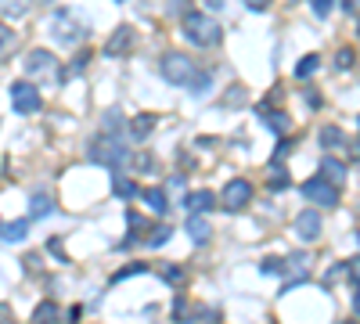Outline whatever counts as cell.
<instances>
[{
	"label": "cell",
	"mask_w": 360,
	"mask_h": 324,
	"mask_svg": "<svg viewBox=\"0 0 360 324\" xmlns=\"http://www.w3.org/2000/svg\"><path fill=\"white\" fill-rule=\"evenodd\" d=\"M184 37L191 40L195 47H216L224 40V29L216 19H209V14L202 11H187L184 14Z\"/></svg>",
	"instance_id": "cell-2"
},
{
	"label": "cell",
	"mask_w": 360,
	"mask_h": 324,
	"mask_svg": "<svg viewBox=\"0 0 360 324\" xmlns=\"http://www.w3.org/2000/svg\"><path fill=\"white\" fill-rule=\"evenodd\" d=\"M29 223H33V220H14V223H4V227H0V241H22L25 234H29Z\"/></svg>",
	"instance_id": "cell-17"
},
{
	"label": "cell",
	"mask_w": 360,
	"mask_h": 324,
	"mask_svg": "<svg viewBox=\"0 0 360 324\" xmlns=\"http://www.w3.org/2000/svg\"><path fill=\"white\" fill-rule=\"evenodd\" d=\"M220 202H224L227 213H242V209L253 202V184L242 181V176H238V181H231V184L224 188V199H220Z\"/></svg>",
	"instance_id": "cell-8"
},
{
	"label": "cell",
	"mask_w": 360,
	"mask_h": 324,
	"mask_svg": "<svg viewBox=\"0 0 360 324\" xmlns=\"http://www.w3.org/2000/svg\"><path fill=\"white\" fill-rule=\"evenodd\" d=\"M127 220H130V234H134V238L140 234V227H148V220L140 216V213H134V209H130V213H127Z\"/></svg>",
	"instance_id": "cell-34"
},
{
	"label": "cell",
	"mask_w": 360,
	"mask_h": 324,
	"mask_svg": "<svg viewBox=\"0 0 360 324\" xmlns=\"http://www.w3.org/2000/svg\"><path fill=\"white\" fill-rule=\"evenodd\" d=\"M134 47H137V32H134V26H119L112 37H108L105 54H108V58H123V54H130Z\"/></svg>",
	"instance_id": "cell-9"
},
{
	"label": "cell",
	"mask_w": 360,
	"mask_h": 324,
	"mask_svg": "<svg viewBox=\"0 0 360 324\" xmlns=\"http://www.w3.org/2000/svg\"><path fill=\"white\" fill-rule=\"evenodd\" d=\"M317 176H324L328 184H335V188H342L346 184V176H350V170H346V162H339V159H321V173Z\"/></svg>",
	"instance_id": "cell-11"
},
{
	"label": "cell",
	"mask_w": 360,
	"mask_h": 324,
	"mask_svg": "<svg viewBox=\"0 0 360 324\" xmlns=\"http://www.w3.org/2000/svg\"><path fill=\"white\" fill-rule=\"evenodd\" d=\"M0 310H4V306H0Z\"/></svg>",
	"instance_id": "cell-48"
},
{
	"label": "cell",
	"mask_w": 360,
	"mask_h": 324,
	"mask_svg": "<svg viewBox=\"0 0 360 324\" xmlns=\"http://www.w3.org/2000/svg\"><path fill=\"white\" fill-rule=\"evenodd\" d=\"M40 4H51V0H40Z\"/></svg>",
	"instance_id": "cell-46"
},
{
	"label": "cell",
	"mask_w": 360,
	"mask_h": 324,
	"mask_svg": "<svg viewBox=\"0 0 360 324\" xmlns=\"http://www.w3.org/2000/svg\"><path fill=\"white\" fill-rule=\"evenodd\" d=\"M335 65H339V69H350V65H353V51H350V47H342V51L335 54Z\"/></svg>",
	"instance_id": "cell-37"
},
{
	"label": "cell",
	"mask_w": 360,
	"mask_h": 324,
	"mask_svg": "<svg viewBox=\"0 0 360 324\" xmlns=\"http://www.w3.org/2000/svg\"><path fill=\"white\" fill-rule=\"evenodd\" d=\"M145 270H148V263H130V267H123V270H116V274H112V285L130 281V278H137V274H145Z\"/></svg>",
	"instance_id": "cell-27"
},
{
	"label": "cell",
	"mask_w": 360,
	"mask_h": 324,
	"mask_svg": "<svg viewBox=\"0 0 360 324\" xmlns=\"http://www.w3.org/2000/svg\"><path fill=\"white\" fill-rule=\"evenodd\" d=\"M288 267H292V274H288L292 281H288L285 288H295V285L306 278V270H310V252H295V256L288 259Z\"/></svg>",
	"instance_id": "cell-14"
},
{
	"label": "cell",
	"mask_w": 360,
	"mask_h": 324,
	"mask_svg": "<svg viewBox=\"0 0 360 324\" xmlns=\"http://www.w3.org/2000/svg\"><path fill=\"white\" fill-rule=\"evenodd\" d=\"M187 87H191V94H198V97H202V94H206V90L213 87V79H209L206 72H198V76H195V79H191V83H187Z\"/></svg>",
	"instance_id": "cell-30"
},
{
	"label": "cell",
	"mask_w": 360,
	"mask_h": 324,
	"mask_svg": "<svg viewBox=\"0 0 360 324\" xmlns=\"http://www.w3.org/2000/svg\"><path fill=\"white\" fill-rule=\"evenodd\" d=\"M0 324H14V321H0Z\"/></svg>",
	"instance_id": "cell-45"
},
{
	"label": "cell",
	"mask_w": 360,
	"mask_h": 324,
	"mask_svg": "<svg viewBox=\"0 0 360 324\" xmlns=\"http://www.w3.org/2000/svg\"><path fill=\"white\" fill-rule=\"evenodd\" d=\"M342 8H350V0H342Z\"/></svg>",
	"instance_id": "cell-44"
},
{
	"label": "cell",
	"mask_w": 360,
	"mask_h": 324,
	"mask_svg": "<svg viewBox=\"0 0 360 324\" xmlns=\"http://www.w3.org/2000/svg\"><path fill=\"white\" fill-rule=\"evenodd\" d=\"M295 234L303 241H317L321 238V213L317 209H303L299 216H295Z\"/></svg>",
	"instance_id": "cell-10"
},
{
	"label": "cell",
	"mask_w": 360,
	"mask_h": 324,
	"mask_svg": "<svg viewBox=\"0 0 360 324\" xmlns=\"http://www.w3.org/2000/svg\"><path fill=\"white\" fill-rule=\"evenodd\" d=\"M155 130V116H134V123H130V134L137 137V141H145L148 134Z\"/></svg>",
	"instance_id": "cell-24"
},
{
	"label": "cell",
	"mask_w": 360,
	"mask_h": 324,
	"mask_svg": "<svg viewBox=\"0 0 360 324\" xmlns=\"http://www.w3.org/2000/svg\"><path fill=\"white\" fill-rule=\"evenodd\" d=\"M51 37H54V43H61V47H76V43L87 37V29L76 22L72 11H58L54 19H51Z\"/></svg>",
	"instance_id": "cell-5"
},
{
	"label": "cell",
	"mask_w": 360,
	"mask_h": 324,
	"mask_svg": "<svg viewBox=\"0 0 360 324\" xmlns=\"http://www.w3.org/2000/svg\"><path fill=\"white\" fill-rule=\"evenodd\" d=\"M11 105L19 116H36V112L43 108V97L36 90V83H29V79H19V83L11 87Z\"/></svg>",
	"instance_id": "cell-6"
},
{
	"label": "cell",
	"mask_w": 360,
	"mask_h": 324,
	"mask_svg": "<svg viewBox=\"0 0 360 324\" xmlns=\"http://www.w3.org/2000/svg\"><path fill=\"white\" fill-rule=\"evenodd\" d=\"M134 170H140V173H155V159L145 152V155H137L134 159Z\"/></svg>",
	"instance_id": "cell-33"
},
{
	"label": "cell",
	"mask_w": 360,
	"mask_h": 324,
	"mask_svg": "<svg viewBox=\"0 0 360 324\" xmlns=\"http://www.w3.org/2000/svg\"><path fill=\"white\" fill-rule=\"evenodd\" d=\"M187 234H191L195 241H209L213 227H209V220H202V216H191V220H187Z\"/></svg>",
	"instance_id": "cell-22"
},
{
	"label": "cell",
	"mask_w": 360,
	"mask_h": 324,
	"mask_svg": "<svg viewBox=\"0 0 360 324\" xmlns=\"http://www.w3.org/2000/svg\"><path fill=\"white\" fill-rule=\"evenodd\" d=\"M213 205H216V194L213 191H191V194H187V209H191V216L209 213Z\"/></svg>",
	"instance_id": "cell-12"
},
{
	"label": "cell",
	"mask_w": 360,
	"mask_h": 324,
	"mask_svg": "<svg viewBox=\"0 0 360 324\" xmlns=\"http://www.w3.org/2000/svg\"><path fill=\"white\" fill-rule=\"evenodd\" d=\"M206 8H209V11H220V8H224V0H206Z\"/></svg>",
	"instance_id": "cell-42"
},
{
	"label": "cell",
	"mask_w": 360,
	"mask_h": 324,
	"mask_svg": "<svg viewBox=\"0 0 360 324\" xmlns=\"http://www.w3.org/2000/svg\"><path fill=\"white\" fill-rule=\"evenodd\" d=\"M87 61H90V51H80V54H76V61L69 65L65 72H69V76H80V72L87 69ZM69 76H65V79H69Z\"/></svg>",
	"instance_id": "cell-31"
},
{
	"label": "cell",
	"mask_w": 360,
	"mask_h": 324,
	"mask_svg": "<svg viewBox=\"0 0 360 324\" xmlns=\"http://www.w3.org/2000/svg\"><path fill=\"white\" fill-rule=\"evenodd\" d=\"M353 314L360 317V285H357V296H353Z\"/></svg>",
	"instance_id": "cell-43"
},
{
	"label": "cell",
	"mask_w": 360,
	"mask_h": 324,
	"mask_svg": "<svg viewBox=\"0 0 360 324\" xmlns=\"http://www.w3.org/2000/svg\"><path fill=\"white\" fill-rule=\"evenodd\" d=\"M346 274H353V281L360 285V259H350V263H346Z\"/></svg>",
	"instance_id": "cell-38"
},
{
	"label": "cell",
	"mask_w": 360,
	"mask_h": 324,
	"mask_svg": "<svg viewBox=\"0 0 360 324\" xmlns=\"http://www.w3.org/2000/svg\"><path fill=\"white\" fill-rule=\"evenodd\" d=\"M317 69H321V54H306V58H299V65H295V79H303V83H306Z\"/></svg>",
	"instance_id": "cell-20"
},
{
	"label": "cell",
	"mask_w": 360,
	"mask_h": 324,
	"mask_svg": "<svg viewBox=\"0 0 360 324\" xmlns=\"http://www.w3.org/2000/svg\"><path fill=\"white\" fill-rule=\"evenodd\" d=\"M58 314H61L58 303H54V299H43V303L36 306V314H33V324H54Z\"/></svg>",
	"instance_id": "cell-19"
},
{
	"label": "cell",
	"mask_w": 360,
	"mask_h": 324,
	"mask_svg": "<svg viewBox=\"0 0 360 324\" xmlns=\"http://www.w3.org/2000/svg\"><path fill=\"white\" fill-rule=\"evenodd\" d=\"M29 0H0V19H25Z\"/></svg>",
	"instance_id": "cell-18"
},
{
	"label": "cell",
	"mask_w": 360,
	"mask_h": 324,
	"mask_svg": "<svg viewBox=\"0 0 360 324\" xmlns=\"http://www.w3.org/2000/svg\"><path fill=\"white\" fill-rule=\"evenodd\" d=\"M260 119L267 123L274 134H288V126H292V119H288V112H267V108H260Z\"/></svg>",
	"instance_id": "cell-15"
},
{
	"label": "cell",
	"mask_w": 360,
	"mask_h": 324,
	"mask_svg": "<svg viewBox=\"0 0 360 324\" xmlns=\"http://www.w3.org/2000/svg\"><path fill=\"white\" fill-rule=\"evenodd\" d=\"M310 8H314L317 19H328V11H332V0H310Z\"/></svg>",
	"instance_id": "cell-35"
},
{
	"label": "cell",
	"mask_w": 360,
	"mask_h": 324,
	"mask_svg": "<svg viewBox=\"0 0 360 324\" xmlns=\"http://www.w3.org/2000/svg\"><path fill=\"white\" fill-rule=\"evenodd\" d=\"M47 252H51L58 263H69V256H65V249H61V238H51L47 241Z\"/></svg>",
	"instance_id": "cell-32"
},
{
	"label": "cell",
	"mask_w": 360,
	"mask_h": 324,
	"mask_svg": "<svg viewBox=\"0 0 360 324\" xmlns=\"http://www.w3.org/2000/svg\"><path fill=\"white\" fill-rule=\"evenodd\" d=\"M195 76H198V69H195V61L187 54H180V51H166L162 54V79H166V83L187 87Z\"/></svg>",
	"instance_id": "cell-4"
},
{
	"label": "cell",
	"mask_w": 360,
	"mask_h": 324,
	"mask_svg": "<svg viewBox=\"0 0 360 324\" xmlns=\"http://www.w3.org/2000/svg\"><path fill=\"white\" fill-rule=\"evenodd\" d=\"M166 188H169V191H180V188H184V176H169Z\"/></svg>",
	"instance_id": "cell-40"
},
{
	"label": "cell",
	"mask_w": 360,
	"mask_h": 324,
	"mask_svg": "<svg viewBox=\"0 0 360 324\" xmlns=\"http://www.w3.org/2000/svg\"><path fill=\"white\" fill-rule=\"evenodd\" d=\"M303 199L317 202L321 209H332V205H339V188L328 184L324 176H310V181L303 184Z\"/></svg>",
	"instance_id": "cell-7"
},
{
	"label": "cell",
	"mask_w": 360,
	"mask_h": 324,
	"mask_svg": "<svg viewBox=\"0 0 360 324\" xmlns=\"http://www.w3.org/2000/svg\"><path fill=\"white\" fill-rule=\"evenodd\" d=\"M87 155H90V162H101V166H119V162L130 159L116 134H98L87 144Z\"/></svg>",
	"instance_id": "cell-3"
},
{
	"label": "cell",
	"mask_w": 360,
	"mask_h": 324,
	"mask_svg": "<svg viewBox=\"0 0 360 324\" xmlns=\"http://www.w3.org/2000/svg\"><path fill=\"white\" fill-rule=\"evenodd\" d=\"M267 184H271V191H285V188H292V176H288V170H281L277 162L271 166V176H267Z\"/></svg>",
	"instance_id": "cell-23"
},
{
	"label": "cell",
	"mask_w": 360,
	"mask_h": 324,
	"mask_svg": "<svg viewBox=\"0 0 360 324\" xmlns=\"http://www.w3.org/2000/svg\"><path fill=\"white\" fill-rule=\"evenodd\" d=\"M25 76H29V83H61V79H65V65L47 51V47H36V51H29V58H25Z\"/></svg>",
	"instance_id": "cell-1"
},
{
	"label": "cell",
	"mask_w": 360,
	"mask_h": 324,
	"mask_svg": "<svg viewBox=\"0 0 360 324\" xmlns=\"http://www.w3.org/2000/svg\"><path fill=\"white\" fill-rule=\"evenodd\" d=\"M54 209V202H51V194L47 191H33L29 194V220H40V216H47Z\"/></svg>",
	"instance_id": "cell-13"
},
{
	"label": "cell",
	"mask_w": 360,
	"mask_h": 324,
	"mask_svg": "<svg viewBox=\"0 0 360 324\" xmlns=\"http://www.w3.org/2000/svg\"><path fill=\"white\" fill-rule=\"evenodd\" d=\"M169 234H173V227H169V223H159V227H155V231L148 234V245H151V249H159Z\"/></svg>",
	"instance_id": "cell-29"
},
{
	"label": "cell",
	"mask_w": 360,
	"mask_h": 324,
	"mask_svg": "<svg viewBox=\"0 0 360 324\" xmlns=\"http://www.w3.org/2000/svg\"><path fill=\"white\" fill-rule=\"evenodd\" d=\"M159 274H162V281H166V285H184V270H180L177 263H162Z\"/></svg>",
	"instance_id": "cell-28"
},
{
	"label": "cell",
	"mask_w": 360,
	"mask_h": 324,
	"mask_svg": "<svg viewBox=\"0 0 360 324\" xmlns=\"http://www.w3.org/2000/svg\"><path fill=\"white\" fill-rule=\"evenodd\" d=\"M173 317H177L180 324H187V321H191L195 314H191V310H187V303H173Z\"/></svg>",
	"instance_id": "cell-36"
},
{
	"label": "cell",
	"mask_w": 360,
	"mask_h": 324,
	"mask_svg": "<svg viewBox=\"0 0 360 324\" xmlns=\"http://www.w3.org/2000/svg\"><path fill=\"white\" fill-rule=\"evenodd\" d=\"M245 4H248V8H253V11H263V8H267V4H271V0H245Z\"/></svg>",
	"instance_id": "cell-41"
},
{
	"label": "cell",
	"mask_w": 360,
	"mask_h": 324,
	"mask_svg": "<svg viewBox=\"0 0 360 324\" xmlns=\"http://www.w3.org/2000/svg\"><path fill=\"white\" fill-rule=\"evenodd\" d=\"M357 241H360V231H357Z\"/></svg>",
	"instance_id": "cell-47"
},
{
	"label": "cell",
	"mask_w": 360,
	"mask_h": 324,
	"mask_svg": "<svg viewBox=\"0 0 360 324\" xmlns=\"http://www.w3.org/2000/svg\"><path fill=\"white\" fill-rule=\"evenodd\" d=\"M112 191L119 194V199H134V194H140V188L134 181H127V176H116L112 181Z\"/></svg>",
	"instance_id": "cell-26"
},
{
	"label": "cell",
	"mask_w": 360,
	"mask_h": 324,
	"mask_svg": "<svg viewBox=\"0 0 360 324\" xmlns=\"http://www.w3.org/2000/svg\"><path fill=\"white\" fill-rule=\"evenodd\" d=\"M140 194H145V205L151 209L155 216H162V213H166V205H169V202H166V191H162V188H145Z\"/></svg>",
	"instance_id": "cell-16"
},
{
	"label": "cell",
	"mask_w": 360,
	"mask_h": 324,
	"mask_svg": "<svg viewBox=\"0 0 360 324\" xmlns=\"http://www.w3.org/2000/svg\"><path fill=\"white\" fill-rule=\"evenodd\" d=\"M281 270V259H263V274H277Z\"/></svg>",
	"instance_id": "cell-39"
},
{
	"label": "cell",
	"mask_w": 360,
	"mask_h": 324,
	"mask_svg": "<svg viewBox=\"0 0 360 324\" xmlns=\"http://www.w3.org/2000/svg\"><path fill=\"white\" fill-rule=\"evenodd\" d=\"M14 47H19V37H14V29L0 22V58H11Z\"/></svg>",
	"instance_id": "cell-21"
},
{
	"label": "cell",
	"mask_w": 360,
	"mask_h": 324,
	"mask_svg": "<svg viewBox=\"0 0 360 324\" xmlns=\"http://www.w3.org/2000/svg\"><path fill=\"white\" fill-rule=\"evenodd\" d=\"M321 144H324V148H342V144H346V137H342L339 126H324V130H321Z\"/></svg>",
	"instance_id": "cell-25"
}]
</instances>
